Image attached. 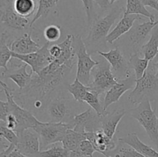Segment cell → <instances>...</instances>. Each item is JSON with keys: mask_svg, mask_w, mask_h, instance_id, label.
I'll return each mask as SVG.
<instances>
[{"mask_svg": "<svg viewBox=\"0 0 158 157\" xmlns=\"http://www.w3.org/2000/svg\"><path fill=\"white\" fill-rule=\"evenodd\" d=\"M57 3L58 2H57L56 0H39L37 11L30 22L31 27L40 18L47 17L51 11L55 9Z\"/></svg>", "mask_w": 158, "mask_h": 157, "instance_id": "obj_28", "label": "cell"}, {"mask_svg": "<svg viewBox=\"0 0 158 157\" xmlns=\"http://www.w3.org/2000/svg\"><path fill=\"white\" fill-rule=\"evenodd\" d=\"M8 34L6 32L0 35V69L7 70L8 63L12 58V50L7 45Z\"/></svg>", "mask_w": 158, "mask_h": 157, "instance_id": "obj_29", "label": "cell"}, {"mask_svg": "<svg viewBox=\"0 0 158 157\" xmlns=\"http://www.w3.org/2000/svg\"><path fill=\"white\" fill-rule=\"evenodd\" d=\"M125 114L126 110L122 109L114 110L111 112H106L104 115L100 116V127L103 132L110 138H114L117 126Z\"/></svg>", "mask_w": 158, "mask_h": 157, "instance_id": "obj_19", "label": "cell"}, {"mask_svg": "<svg viewBox=\"0 0 158 157\" xmlns=\"http://www.w3.org/2000/svg\"><path fill=\"white\" fill-rule=\"evenodd\" d=\"M158 53V24L154 27L151 32L150 38L140 49V54L151 61Z\"/></svg>", "mask_w": 158, "mask_h": 157, "instance_id": "obj_22", "label": "cell"}, {"mask_svg": "<svg viewBox=\"0 0 158 157\" xmlns=\"http://www.w3.org/2000/svg\"><path fill=\"white\" fill-rule=\"evenodd\" d=\"M157 1H158V0H157Z\"/></svg>", "mask_w": 158, "mask_h": 157, "instance_id": "obj_49", "label": "cell"}, {"mask_svg": "<svg viewBox=\"0 0 158 157\" xmlns=\"http://www.w3.org/2000/svg\"><path fill=\"white\" fill-rule=\"evenodd\" d=\"M44 37L49 42L57 41L61 36V29L60 26L50 25L47 26L44 30Z\"/></svg>", "mask_w": 158, "mask_h": 157, "instance_id": "obj_33", "label": "cell"}, {"mask_svg": "<svg viewBox=\"0 0 158 157\" xmlns=\"http://www.w3.org/2000/svg\"><path fill=\"white\" fill-rule=\"evenodd\" d=\"M85 135L86 139L92 143L97 152L106 157H111L108 152L115 149L116 144L113 139L107 136L101 129L95 132H85Z\"/></svg>", "mask_w": 158, "mask_h": 157, "instance_id": "obj_17", "label": "cell"}, {"mask_svg": "<svg viewBox=\"0 0 158 157\" xmlns=\"http://www.w3.org/2000/svg\"><path fill=\"white\" fill-rule=\"evenodd\" d=\"M69 150L63 147V146L55 145L49 149L40 151L37 157H69Z\"/></svg>", "mask_w": 158, "mask_h": 157, "instance_id": "obj_31", "label": "cell"}, {"mask_svg": "<svg viewBox=\"0 0 158 157\" xmlns=\"http://www.w3.org/2000/svg\"><path fill=\"white\" fill-rule=\"evenodd\" d=\"M124 12L125 9L123 7L114 6L106 16L96 18L89 26V34L84 41L86 49L90 48L92 46L100 44L104 40L106 41V36L110 33V30L114 22Z\"/></svg>", "mask_w": 158, "mask_h": 157, "instance_id": "obj_1", "label": "cell"}, {"mask_svg": "<svg viewBox=\"0 0 158 157\" xmlns=\"http://www.w3.org/2000/svg\"><path fill=\"white\" fill-rule=\"evenodd\" d=\"M86 139L85 133H80L73 129H69L66 131L61 143L63 147L71 152L78 149L81 142Z\"/></svg>", "mask_w": 158, "mask_h": 157, "instance_id": "obj_24", "label": "cell"}, {"mask_svg": "<svg viewBox=\"0 0 158 157\" xmlns=\"http://www.w3.org/2000/svg\"><path fill=\"white\" fill-rule=\"evenodd\" d=\"M91 75L93 81L89 83V89L97 92L100 95L106 92L117 83V78L114 75L110 63L106 60H100L98 65L92 69Z\"/></svg>", "mask_w": 158, "mask_h": 157, "instance_id": "obj_6", "label": "cell"}, {"mask_svg": "<svg viewBox=\"0 0 158 157\" xmlns=\"http://www.w3.org/2000/svg\"><path fill=\"white\" fill-rule=\"evenodd\" d=\"M125 14H136L141 16L147 17L151 21L156 22L155 15L146 9L141 0H127L126 7H125Z\"/></svg>", "mask_w": 158, "mask_h": 157, "instance_id": "obj_25", "label": "cell"}, {"mask_svg": "<svg viewBox=\"0 0 158 157\" xmlns=\"http://www.w3.org/2000/svg\"><path fill=\"white\" fill-rule=\"evenodd\" d=\"M94 2L100 6V9H110L112 5L110 4V0H94Z\"/></svg>", "mask_w": 158, "mask_h": 157, "instance_id": "obj_41", "label": "cell"}, {"mask_svg": "<svg viewBox=\"0 0 158 157\" xmlns=\"http://www.w3.org/2000/svg\"><path fill=\"white\" fill-rule=\"evenodd\" d=\"M136 82H137V78H136L135 74L133 73L123 79L117 78V83L106 92V95L102 103L104 110L106 111L110 105L118 102L120 97L127 91L134 89L135 87Z\"/></svg>", "mask_w": 158, "mask_h": 157, "instance_id": "obj_14", "label": "cell"}, {"mask_svg": "<svg viewBox=\"0 0 158 157\" xmlns=\"http://www.w3.org/2000/svg\"><path fill=\"white\" fill-rule=\"evenodd\" d=\"M0 22L13 30L22 31L31 28L29 18L21 16L15 12L12 1H6L0 5Z\"/></svg>", "mask_w": 158, "mask_h": 157, "instance_id": "obj_12", "label": "cell"}, {"mask_svg": "<svg viewBox=\"0 0 158 157\" xmlns=\"http://www.w3.org/2000/svg\"><path fill=\"white\" fill-rule=\"evenodd\" d=\"M142 3L145 7L148 6L152 9H155L157 12H158V1L157 0H141Z\"/></svg>", "mask_w": 158, "mask_h": 157, "instance_id": "obj_40", "label": "cell"}, {"mask_svg": "<svg viewBox=\"0 0 158 157\" xmlns=\"http://www.w3.org/2000/svg\"><path fill=\"white\" fill-rule=\"evenodd\" d=\"M73 46L77 58V76L82 83L88 86L90 83L92 69L98 65L99 61L94 60L90 57V53L87 52L86 44L80 35L74 36L73 38Z\"/></svg>", "mask_w": 158, "mask_h": 157, "instance_id": "obj_4", "label": "cell"}, {"mask_svg": "<svg viewBox=\"0 0 158 157\" xmlns=\"http://www.w3.org/2000/svg\"><path fill=\"white\" fill-rule=\"evenodd\" d=\"M141 18L140 15H136V14L127 15L123 13L121 19L117 22L114 29L110 32V33L106 36V42H107L110 44H113L114 42L119 39L120 37L129 32L137 20H140Z\"/></svg>", "mask_w": 158, "mask_h": 157, "instance_id": "obj_18", "label": "cell"}, {"mask_svg": "<svg viewBox=\"0 0 158 157\" xmlns=\"http://www.w3.org/2000/svg\"><path fill=\"white\" fill-rule=\"evenodd\" d=\"M117 1H118V0H110V4L111 5H113L114 2H117Z\"/></svg>", "mask_w": 158, "mask_h": 157, "instance_id": "obj_48", "label": "cell"}, {"mask_svg": "<svg viewBox=\"0 0 158 157\" xmlns=\"http://www.w3.org/2000/svg\"><path fill=\"white\" fill-rule=\"evenodd\" d=\"M0 136L8 141L9 144L15 145L16 147L18 144V135L15 131L12 130L7 126L6 122L0 120Z\"/></svg>", "mask_w": 158, "mask_h": 157, "instance_id": "obj_32", "label": "cell"}, {"mask_svg": "<svg viewBox=\"0 0 158 157\" xmlns=\"http://www.w3.org/2000/svg\"><path fill=\"white\" fill-rule=\"evenodd\" d=\"M115 157H146L131 146H121Z\"/></svg>", "mask_w": 158, "mask_h": 157, "instance_id": "obj_35", "label": "cell"}, {"mask_svg": "<svg viewBox=\"0 0 158 157\" xmlns=\"http://www.w3.org/2000/svg\"><path fill=\"white\" fill-rule=\"evenodd\" d=\"M158 24V20L152 22H143V23L133 26L131 30L126 33V38L131 45L133 53H140V49L145 44L147 38L151 34V31Z\"/></svg>", "mask_w": 158, "mask_h": 157, "instance_id": "obj_11", "label": "cell"}, {"mask_svg": "<svg viewBox=\"0 0 158 157\" xmlns=\"http://www.w3.org/2000/svg\"><path fill=\"white\" fill-rule=\"evenodd\" d=\"M79 150L84 156L89 157H92L94 152H97L92 143L86 139L81 142L80 146H79Z\"/></svg>", "mask_w": 158, "mask_h": 157, "instance_id": "obj_36", "label": "cell"}, {"mask_svg": "<svg viewBox=\"0 0 158 157\" xmlns=\"http://www.w3.org/2000/svg\"><path fill=\"white\" fill-rule=\"evenodd\" d=\"M8 114H9L8 102H3L0 100V120L6 122Z\"/></svg>", "mask_w": 158, "mask_h": 157, "instance_id": "obj_37", "label": "cell"}, {"mask_svg": "<svg viewBox=\"0 0 158 157\" xmlns=\"http://www.w3.org/2000/svg\"><path fill=\"white\" fill-rule=\"evenodd\" d=\"M32 129L38 133L40 140V149H47L50 145L62 142L66 131L72 129L69 123L41 122Z\"/></svg>", "mask_w": 158, "mask_h": 157, "instance_id": "obj_5", "label": "cell"}, {"mask_svg": "<svg viewBox=\"0 0 158 157\" xmlns=\"http://www.w3.org/2000/svg\"><path fill=\"white\" fill-rule=\"evenodd\" d=\"M41 46L33 41L31 37V33L25 32L21 36L15 38L10 44V49L12 52L20 55H26L35 52Z\"/></svg>", "mask_w": 158, "mask_h": 157, "instance_id": "obj_20", "label": "cell"}, {"mask_svg": "<svg viewBox=\"0 0 158 157\" xmlns=\"http://www.w3.org/2000/svg\"><path fill=\"white\" fill-rule=\"evenodd\" d=\"M8 146H7V145L6 144V143L3 141L2 137L0 136V152H2L3 150H5Z\"/></svg>", "mask_w": 158, "mask_h": 157, "instance_id": "obj_45", "label": "cell"}, {"mask_svg": "<svg viewBox=\"0 0 158 157\" xmlns=\"http://www.w3.org/2000/svg\"><path fill=\"white\" fill-rule=\"evenodd\" d=\"M99 95L100 94L97 93V92L89 90L85 96L84 103H87L100 116H102L106 113V111H105L103 109V104L100 102Z\"/></svg>", "mask_w": 158, "mask_h": 157, "instance_id": "obj_30", "label": "cell"}, {"mask_svg": "<svg viewBox=\"0 0 158 157\" xmlns=\"http://www.w3.org/2000/svg\"><path fill=\"white\" fill-rule=\"evenodd\" d=\"M4 92L6 93L8 102L9 113L12 114L16 120L17 126L15 132L17 135L26 129H32L34 126L41 123V121L37 119L30 111L23 108L15 102L12 91L4 89Z\"/></svg>", "mask_w": 158, "mask_h": 157, "instance_id": "obj_7", "label": "cell"}, {"mask_svg": "<svg viewBox=\"0 0 158 157\" xmlns=\"http://www.w3.org/2000/svg\"><path fill=\"white\" fill-rule=\"evenodd\" d=\"M150 62H151V64H149L148 68L151 69V70L155 73L156 76L158 78V53L156 55V56Z\"/></svg>", "mask_w": 158, "mask_h": 157, "instance_id": "obj_39", "label": "cell"}, {"mask_svg": "<svg viewBox=\"0 0 158 157\" xmlns=\"http://www.w3.org/2000/svg\"><path fill=\"white\" fill-rule=\"evenodd\" d=\"M47 113L50 121L53 123H66L71 124L76 114L72 111V102L70 99L57 97L49 102Z\"/></svg>", "mask_w": 158, "mask_h": 157, "instance_id": "obj_9", "label": "cell"}, {"mask_svg": "<svg viewBox=\"0 0 158 157\" xmlns=\"http://www.w3.org/2000/svg\"><path fill=\"white\" fill-rule=\"evenodd\" d=\"M69 157H85L83 154L80 152V151L78 149L74 151H71L69 153Z\"/></svg>", "mask_w": 158, "mask_h": 157, "instance_id": "obj_44", "label": "cell"}, {"mask_svg": "<svg viewBox=\"0 0 158 157\" xmlns=\"http://www.w3.org/2000/svg\"><path fill=\"white\" fill-rule=\"evenodd\" d=\"M130 114L143 126L153 144L158 147V118L156 109H153L151 107V101L143 99L130 110Z\"/></svg>", "mask_w": 158, "mask_h": 157, "instance_id": "obj_3", "label": "cell"}, {"mask_svg": "<svg viewBox=\"0 0 158 157\" xmlns=\"http://www.w3.org/2000/svg\"><path fill=\"white\" fill-rule=\"evenodd\" d=\"M14 149H15V145L9 144V146H8L5 150H3L2 152H0V157H8L9 156V154L11 152V151L13 150Z\"/></svg>", "mask_w": 158, "mask_h": 157, "instance_id": "obj_42", "label": "cell"}, {"mask_svg": "<svg viewBox=\"0 0 158 157\" xmlns=\"http://www.w3.org/2000/svg\"><path fill=\"white\" fill-rule=\"evenodd\" d=\"M140 53H133L130 55L129 63L131 68L134 69L137 79L141 78L149 66L150 61L146 58H141Z\"/></svg>", "mask_w": 158, "mask_h": 157, "instance_id": "obj_26", "label": "cell"}, {"mask_svg": "<svg viewBox=\"0 0 158 157\" xmlns=\"http://www.w3.org/2000/svg\"><path fill=\"white\" fill-rule=\"evenodd\" d=\"M27 66L28 65L23 62H22L20 64H12L11 69L3 71L2 76L3 78L12 79L19 88V89H23L28 86L33 75L32 71L28 73L26 70Z\"/></svg>", "mask_w": 158, "mask_h": 157, "instance_id": "obj_16", "label": "cell"}, {"mask_svg": "<svg viewBox=\"0 0 158 157\" xmlns=\"http://www.w3.org/2000/svg\"><path fill=\"white\" fill-rule=\"evenodd\" d=\"M8 157H30V156L22 153L20 151H19L18 149L15 148V149H14L13 150L11 151V152L9 154V156Z\"/></svg>", "mask_w": 158, "mask_h": 157, "instance_id": "obj_43", "label": "cell"}, {"mask_svg": "<svg viewBox=\"0 0 158 157\" xmlns=\"http://www.w3.org/2000/svg\"><path fill=\"white\" fill-rule=\"evenodd\" d=\"M12 5L17 14L26 18L35 14L38 8L37 0H12Z\"/></svg>", "mask_w": 158, "mask_h": 157, "instance_id": "obj_23", "label": "cell"}, {"mask_svg": "<svg viewBox=\"0 0 158 157\" xmlns=\"http://www.w3.org/2000/svg\"><path fill=\"white\" fill-rule=\"evenodd\" d=\"M0 84H1L2 86H3V87H4L5 89H8V90H9V91H12V89H11L10 88H9V86H8V85L6 84V83H4V82H2V80L1 78H0Z\"/></svg>", "mask_w": 158, "mask_h": 157, "instance_id": "obj_46", "label": "cell"}, {"mask_svg": "<svg viewBox=\"0 0 158 157\" xmlns=\"http://www.w3.org/2000/svg\"><path fill=\"white\" fill-rule=\"evenodd\" d=\"M49 43L50 42H46L35 52L26 55H20L12 52V55L13 58H18L30 66L31 71L33 73L39 74L45 67H46L55 59L49 53Z\"/></svg>", "mask_w": 158, "mask_h": 157, "instance_id": "obj_8", "label": "cell"}, {"mask_svg": "<svg viewBox=\"0 0 158 157\" xmlns=\"http://www.w3.org/2000/svg\"><path fill=\"white\" fill-rule=\"evenodd\" d=\"M49 53L51 56L53 57L54 58H57L60 55H61V48L60 45L56 44L49 47Z\"/></svg>", "mask_w": 158, "mask_h": 157, "instance_id": "obj_38", "label": "cell"}, {"mask_svg": "<svg viewBox=\"0 0 158 157\" xmlns=\"http://www.w3.org/2000/svg\"><path fill=\"white\" fill-rule=\"evenodd\" d=\"M67 90L73 97L74 100L77 103H83L86 93L90 89L87 86L82 83L77 78H75L73 83L67 86Z\"/></svg>", "mask_w": 158, "mask_h": 157, "instance_id": "obj_27", "label": "cell"}, {"mask_svg": "<svg viewBox=\"0 0 158 157\" xmlns=\"http://www.w3.org/2000/svg\"><path fill=\"white\" fill-rule=\"evenodd\" d=\"M83 4L85 12L86 14V18H87L88 26H91L93 22L96 19V12L95 8H94V0H81Z\"/></svg>", "mask_w": 158, "mask_h": 157, "instance_id": "obj_34", "label": "cell"}, {"mask_svg": "<svg viewBox=\"0 0 158 157\" xmlns=\"http://www.w3.org/2000/svg\"><path fill=\"white\" fill-rule=\"evenodd\" d=\"M16 149L30 157H37L40 152V140L38 133L33 129H28L19 133Z\"/></svg>", "mask_w": 158, "mask_h": 157, "instance_id": "obj_15", "label": "cell"}, {"mask_svg": "<svg viewBox=\"0 0 158 157\" xmlns=\"http://www.w3.org/2000/svg\"><path fill=\"white\" fill-rule=\"evenodd\" d=\"M120 143L131 146L146 157H158V152L151 146L143 143L136 132H131L118 139Z\"/></svg>", "mask_w": 158, "mask_h": 157, "instance_id": "obj_21", "label": "cell"}, {"mask_svg": "<svg viewBox=\"0 0 158 157\" xmlns=\"http://www.w3.org/2000/svg\"><path fill=\"white\" fill-rule=\"evenodd\" d=\"M71 126L74 131L80 133L95 132L101 129L100 116L93 109H88L84 112L76 114Z\"/></svg>", "mask_w": 158, "mask_h": 157, "instance_id": "obj_13", "label": "cell"}, {"mask_svg": "<svg viewBox=\"0 0 158 157\" xmlns=\"http://www.w3.org/2000/svg\"><path fill=\"white\" fill-rule=\"evenodd\" d=\"M143 99L158 101V78L148 68L143 76L137 79L135 87L128 95V100L133 105H138Z\"/></svg>", "mask_w": 158, "mask_h": 157, "instance_id": "obj_2", "label": "cell"}, {"mask_svg": "<svg viewBox=\"0 0 158 157\" xmlns=\"http://www.w3.org/2000/svg\"><path fill=\"white\" fill-rule=\"evenodd\" d=\"M4 89H5L4 87H3V86H2L1 84H0V92H2V91H3V92H4Z\"/></svg>", "mask_w": 158, "mask_h": 157, "instance_id": "obj_47", "label": "cell"}, {"mask_svg": "<svg viewBox=\"0 0 158 157\" xmlns=\"http://www.w3.org/2000/svg\"><path fill=\"white\" fill-rule=\"evenodd\" d=\"M97 52L110 63L116 78L123 79L132 74L129 60H127L119 48L111 49L108 52L97 51Z\"/></svg>", "mask_w": 158, "mask_h": 157, "instance_id": "obj_10", "label": "cell"}]
</instances>
